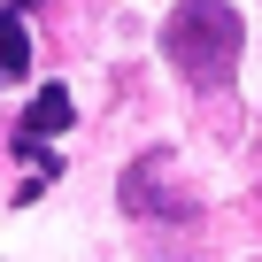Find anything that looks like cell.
Here are the masks:
<instances>
[{"label":"cell","instance_id":"277c9868","mask_svg":"<svg viewBox=\"0 0 262 262\" xmlns=\"http://www.w3.org/2000/svg\"><path fill=\"white\" fill-rule=\"evenodd\" d=\"M0 70L24 77L31 70V39H24V8H0Z\"/></svg>","mask_w":262,"mask_h":262},{"label":"cell","instance_id":"3957f363","mask_svg":"<svg viewBox=\"0 0 262 262\" xmlns=\"http://www.w3.org/2000/svg\"><path fill=\"white\" fill-rule=\"evenodd\" d=\"M70 116H77L70 85H39V100H31V108H24V123H16V155H39V139L70 131Z\"/></svg>","mask_w":262,"mask_h":262},{"label":"cell","instance_id":"6da1fadb","mask_svg":"<svg viewBox=\"0 0 262 262\" xmlns=\"http://www.w3.org/2000/svg\"><path fill=\"white\" fill-rule=\"evenodd\" d=\"M239 47H247V24H239L231 0H178L170 24H162V54H170V62L185 70V85H201V93H216V85L231 77Z\"/></svg>","mask_w":262,"mask_h":262},{"label":"cell","instance_id":"7a4b0ae2","mask_svg":"<svg viewBox=\"0 0 262 262\" xmlns=\"http://www.w3.org/2000/svg\"><path fill=\"white\" fill-rule=\"evenodd\" d=\"M162 178H170V162H162V155H139V162L123 170V208H131V216H170V224H185V216H193V201H185V193H170Z\"/></svg>","mask_w":262,"mask_h":262}]
</instances>
